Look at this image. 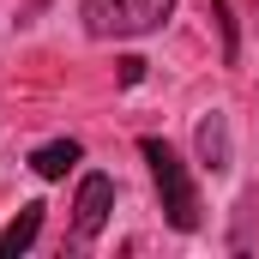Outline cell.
I'll return each mask as SVG.
<instances>
[{
  "label": "cell",
  "instance_id": "4",
  "mask_svg": "<svg viewBox=\"0 0 259 259\" xmlns=\"http://www.w3.org/2000/svg\"><path fill=\"white\" fill-rule=\"evenodd\" d=\"M193 145H199V163L211 169V175H223L229 169V121L211 109L205 121H199V133H193Z\"/></svg>",
  "mask_w": 259,
  "mask_h": 259
},
{
  "label": "cell",
  "instance_id": "6",
  "mask_svg": "<svg viewBox=\"0 0 259 259\" xmlns=\"http://www.w3.org/2000/svg\"><path fill=\"white\" fill-rule=\"evenodd\" d=\"M78 157H84V145H78V139H55V145H36V151H30V169H36L42 181H61Z\"/></svg>",
  "mask_w": 259,
  "mask_h": 259
},
{
  "label": "cell",
  "instance_id": "1",
  "mask_svg": "<svg viewBox=\"0 0 259 259\" xmlns=\"http://www.w3.org/2000/svg\"><path fill=\"white\" fill-rule=\"evenodd\" d=\"M139 157L151 163V181H157V193H163V217H169V229L193 235V229H199V193H193V175H187L181 151H175L169 139H139Z\"/></svg>",
  "mask_w": 259,
  "mask_h": 259
},
{
  "label": "cell",
  "instance_id": "7",
  "mask_svg": "<svg viewBox=\"0 0 259 259\" xmlns=\"http://www.w3.org/2000/svg\"><path fill=\"white\" fill-rule=\"evenodd\" d=\"M211 18H217V30H223V66L241 61V42H235V12H229V0H211Z\"/></svg>",
  "mask_w": 259,
  "mask_h": 259
},
{
  "label": "cell",
  "instance_id": "8",
  "mask_svg": "<svg viewBox=\"0 0 259 259\" xmlns=\"http://www.w3.org/2000/svg\"><path fill=\"white\" fill-rule=\"evenodd\" d=\"M253 199H241V229H235V235H229V247H235V253H241V247H247V241H253Z\"/></svg>",
  "mask_w": 259,
  "mask_h": 259
},
{
  "label": "cell",
  "instance_id": "5",
  "mask_svg": "<svg viewBox=\"0 0 259 259\" xmlns=\"http://www.w3.org/2000/svg\"><path fill=\"white\" fill-rule=\"evenodd\" d=\"M42 211H49V205H36V199H30V205H18V217L0 229V259H6V253H24V247L42 235Z\"/></svg>",
  "mask_w": 259,
  "mask_h": 259
},
{
  "label": "cell",
  "instance_id": "2",
  "mask_svg": "<svg viewBox=\"0 0 259 259\" xmlns=\"http://www.w3.org/2000/svg\"><path fill=\"white\" fill-rule=\"evenodd\" d=\"M175 12V0H84V30L91 36H151L163 18Z\"/></svg>",
  "mask_w": 259,
  "mask_h": 259
},
{
  "label": "cell",
  "instance_id": "3",
  "mask_svg": "<svg viewBox=\"0 0 259 259\" xmlns=\"http://www.w3.org/2000/svg\"><path fill=\"white\" fill-rule=\"evenodd\" d=\"M109 211H115V181L109 175H84L78 181V199H72V241L78 247L97 241L103 223H109Z\"/></svg>",
  "mask_w": 259,
  "mask_h": 259
},
{
  "label": "cell",
  "instance_id": "9",
  "mask_svg": "<svg viewBox=\"0 0 259 259\" xmlns=\"http://www.w3.org/2000/svg\"><path fill=\"white\" fill-rule=\"evenodd\" d=\"M139 78H145V61L127 55V61H121V84H139Z\"/></svg>",
  "mask_w": 259,
  "mask_h": 259
}]
</instances>
